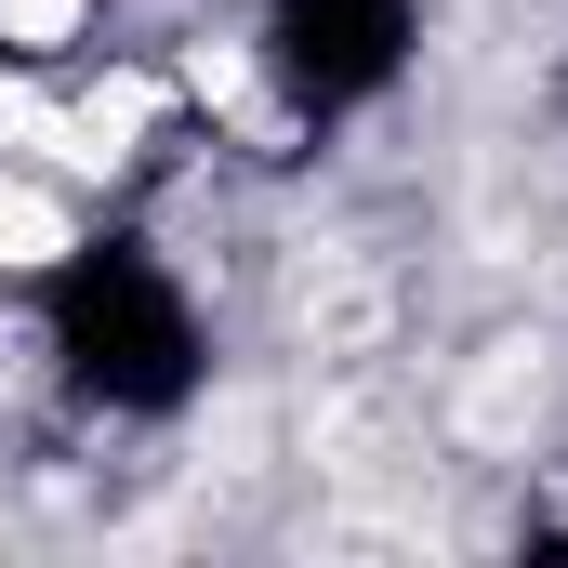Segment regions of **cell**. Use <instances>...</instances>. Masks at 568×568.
Segmentation results:
<instances>
[{
  "mask_svg": "<svg viewBox=\"0 0 568 568\" xmlns=\"http://www.w3.org/2000/svg\"><path fill=\"white\" fill-rule=\"evenodd\" d=\"M27 331H40L53 397L106 436H159L212 397V304L185 278V252H159L145 225L67 239L27 278Z\"/></svg>",
  "mask_w": 568,
  "mask_h": 568,
  "instance_id": "cell-1",
  "label": "cell"
},
{
  "mask_svg": "<svg viewBox=\"0 0 568 568\" xmlns=\"http://www.w3.org/2000/svg\"><path fill=\"white\" fill-rule=\"evenodd\" d=\"M424 40H436V0H252V67H265L278 120H304V133L384 120L410 93Z\"/></svg>",
  "mask_w": 568,
  "mask_h": 568,
  "instance_id": "cell-2",
  "label": "cell"
}]
</instances>
